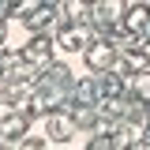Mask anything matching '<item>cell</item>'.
I'll list each match as a JSON object with an SVG mask.
<instances>
[{
    "instance_id": "8992f818",
    "label": "cell",
    "mask_w": 150,
    "mask_h": 150,
    "mask_svg": "<svg viewBox=\"0 0 150 150\" xmlns=\"http://www.w3.org/2000/svg\"><path fill=\"white\" fill-rule=\"evenodd\" d=\"M83 4H98V0H83Z\"/></svg>"
},
{
    "instance_id": "6da1fadb",
    "label": "cell",
    "mask_w": 150,
    "mask_h": 150,
    "mask_svg": "<svg viewBox=\"0 0 150 150\" xmlns=\"http://www.w3.org/2000/svg\"><path fill=\"white\" fill-rule=\"evenodd\" d=\"M124 15H128L124 0H98V4H90V23H94V30L101 38L112 34V30H120L124 26Z\"/></svg>"
},
{
    "instance_id": "277c9868",
    "label": "cell",
    "mask_w": 150,
    "mask_h": 150,
    "mask_svg": "<svg viewBox=\"0 0 150 150\" xmlns=\"http://www.w3.org/2000/svg\"><path fill=\"white\" fill-rule=\"evenodd\" d=\"M23 56H26L30 64H38V68H45V64H49V56H53V41H49L45 34L30 38V41H26V49H23Z\"/></svg>"
},
{
    "instance_id": "7a4b0ae2",
    "label": "cell",
    "mask_w": 150,
    "mask_h": 150,
    "mask_svg": "<svg viewBox=\"0 0 150 150\" xmlns=\"http://www.w3.org/2000/svg\"><path fill=\"white\" fill-rule=\"evenodd\" d=\"M83 53H86V68H90V71H109L112 64H116V53H120V49H116L112 41H90Z\"/></svg>"
},
{
    "instance_id": "3957f363",
    "label": "cell",
    "mask_w": 150,
    "mask_h": 150,
    "mask_svg": "<svg viewBox=\"0 0 150 150\" xmlns=\"http://www.w3.org/2000/svg\"><path fill=\"white\" fill-rule=\"evenodd\" d=\"M75 128H79V124H75V120H68L64 112H49V120H45V135H49L53 143H68Z\"/></svg>"
},
{
    "instance_id": "5b68a950",
    "label": "cell",
    "mask_w": 150,
    "mask_h": 150,
    "mask_svg": "<svg viewBox=\"0 0 150 150\" xmlns=\"http://www.w3.org/2000/svg\"><path fill=\"white\" fill-rule=\"evenodd\" d=\"M19 146H23V150H41V146H45V139H41V135L34 139V135H30V139H19Z\"/></svg>"
}]
</instances>
